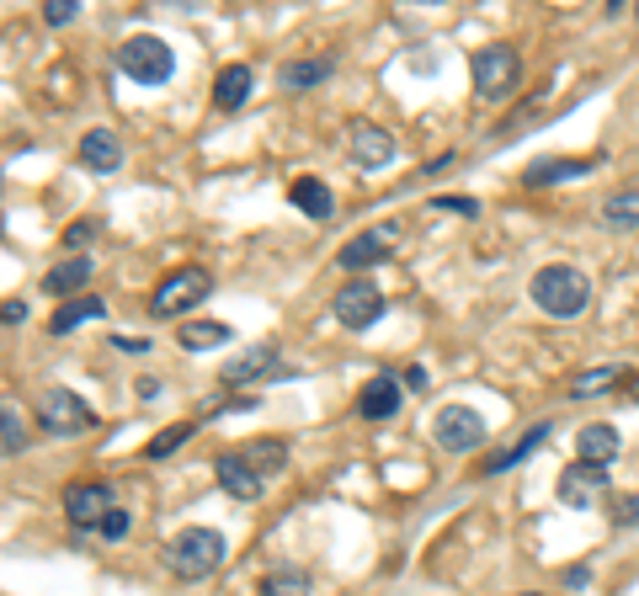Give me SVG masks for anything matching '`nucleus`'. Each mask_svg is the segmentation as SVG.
<instances>
[{
	"mask_svg": "<svg viewBox=\"0 0 639 596\" xmlns=\"http://www.w3.org/2000/svg\"><path fill=\"white\" fill-rule=\"evenodd\" d=\"M533 304L549 319H576L586 315V304H592V282H586L581 267H565V261L538 267L533 272Z\"/></svg>",
	"mask_w": 639,
	"mask_h": 596,
	"instance_id": "1",
	"label": "nucleus"
},
{
	"mask_svg": "<svg viewBox=\"0 0 639 596\" xmlns=\"http://www.w3.org/2000/svg\"><path fill=\"white\" fill-rule=\"evenodd\" d=\"M219 564H224V533H213V527H182L165 544V570L176 581H208Z\"/></svg>",
	"mask_w": 639,
	"mask_h": 596,
	"instance_id": "2",
	"label": "nucleus"
},
{
	"mask_svg": "<svg viewBox=\"0 0 639 596\" xmlns=\"http://www.w3.org/2000/svg\"><path fill=\"white\" fill-rule=\"evenodd\" d=\"M469 80H475L479 102H507V96L518 91V80H522L518 48H512V43H485V48H475V59H469Z\"/></svg>",
	"mask_w": 639,
	"mask_h": 596,
	"instance_id": "3",
	"label": "nucleus"
},
{
	"mask_svg": "<svg viewBox=\"0 0 639 596\" xmlns=\"http://www.w3.org/2000/svg\"><path fill=\"white\" fill-rule=\"evenodd\" d=\"M118 70L128 80H139V85H165L176 75V48L165 38H155V33H133L118 48Z\"/></svg>",
	"mask_w": 639,
	"mask_h": 596,
	"instance_id": "4",
	"label": "nucleus"
},
{
	"mask_svg": "<svg viewBox=\"0 0 639 596\" xmlns=\"http://www.w3.org/2000/svg\"><path fill=\"white\" fill-rule=\"evenodd\" d=\"M208 293H213V278H208L202 267H182V272H171V278L150 293V315L155 319H182L193 304H202Z\"/></svg>",
	"mask_w": 639,
	"mask_h": 596,
	"instance_id": "5",
	"label": "nucleus"
},
{
	"mask_svg": "<svg viewBox=\"0 0 639 596\" xmlns=\"http://www.w3.org/2000/svg\"><path fill=\"white\" fill-rule=\"evenodd\" d=\"M38 426L48 437H85V432L96 426V416H91V405H85L75 389H43Z\"/></svg>",
	"mask_w": 639,
	"mask_h": 596,
	"instance_id": "6",
	"label": "nucleus"
},
{
	"mask_svg": "<svg viewBox=\"0 0 639 596\" xmlns=\"http://www.w3.org/2000/svg\"><path fill=\"white\" fill-rule=\"evenodd\" d=\"M384 293L373 288L368 278H352V282H341L336 288V299H330V315H336V325L341 330H368V325H379L384 319Z\"/></svg>",
	"mask_w": 639,
	"mask_h": 596,
	"instance_id": "7",
	"label": "nucleus"
},
{
	"mask_svg": "<svg viewBox=\"0 0 639 596\" xmlns=\"http://www.w3.org/2000/svg\"><path fill=\"white\" fill-rule=\"evenodd\" d=\"M432 437H438L442 453H475L479 442L490 437V426L469 405H442L438 416H432Z\"/></svg>",
	"mask_w": 639,
	"mask_h": 596,
	"instance_id": "8",
	"label": "nucleus"
},
{
	"mask_svg": "<svg viewBox=\"0 0 639 596\" xmlns=\"http://www.w3.org/2000/svg\"><path fill=\"white\" fill-rule=\"evenodd\" d=\"M399 224H373V230H362L358 239H347L341 250H336V267L341 272H352V278H362L368 267H379V261H390L395 256V245H399Z\"/></svg>",
	"mask_w": 639,
	"mask_h": 596,
	"instance_id": "9",
	"label": "nucleus"
},
{
	"mask_svg": "<svg viewBox=\"0 0 639 596\" xmlns=\"http://www.w3.org/2000/svg\"><path fill=\"white\" fill-rule=\"evenodd\" d=\"M559 501L565 506H576V512H586V506H597V495L607 490V475H602V464H570L565 475H559Z\"/></svg>",
	"mask_w": 639,
	"mask_h": 596,
	"instance_id": "10",
	"label": "nucleus"
},
{
	"mask_svg": "<svg viewBox=\"0 0 639 596\" xmlns=\"http://www.w3.org/2000/svg\"><path fill=\"white\" fill-rule=\"evenodd\" d=\"M107 512H113V490L107 484H70L65 490V517L75 527H102Z\"/></svg>",
	"mask_w": 639,
	"mask_h": 596,
	"instance_id": "11",
	"label": "nucleus"
},
{
	"mask_svg": "<svg viewBox=\"0 0 639 596\" xmlns=\"http://www.w3.org/2000/svg\"><path fill=\"white\" fill-rule=\"evenodd\" d=\"M347 150H352V160H358L362 171H379V165H390V160H395V133H384L379 122H352Z\"/></svg>",
	"mask_w": 639,
	"mask_h": 596,
	"instance_id": "12",
	"label": "nucleus"
},
{
	"mask_svg": "<svg viewBox=\"0 0 639 596\" xmlns=\"http://www.w3.org/2000/svg\"><path fill=\"white\" fill-rule=\"evenodd\" d=\"M278 373V347H245V352H235V358L224 362V384L230 389H245V384H256V378H272Z\"/></svg>",
	"mask_w": 639,
	"mask_h": 596,
	"instance_id": "13",
	"label": "nucleus"
},
{
	"mask_svg": "<svg viewBox=\"0 0 639 596\" xmlns=\"http://www.w3.org/2000/svg\"><path fill=\"white\" fill-rule=\"evenodd\" d=\"M213 475H219V490H224V495H235V501H262V484H267V479L256 475L240 453H219V458H213Z\"/></svg>",
	"mask_w": 639,
	"mask_h": 596,
	"instance_id": "14",
	"label": "nucleus"
},
{
	"mask_svg": "<svg viewBox=\"0 0 639 596\" xmlns=\"http://www.w3.org/2000/svg\"><path fill=\"white\" fill-rule=\"evenodd\" d=\"M80 165L96 171V176H113L123 165V139L113 128H85L80 133Z\"/></svg>",
	"mask_w": 639,
	"mask_h": 596,
	"instance_id": "15",
	"label": "nucleus"
},
{
	"mask_svg": "<svg viewBox=\"0 0 639 596\" xmlns=\"http://www.w3.org/2000/svg\"><path fill=\"white\" fill-rule=\"evenodd\" d=\"M251 85H256L251 65H224L219 80H213V107H219V113H240V107L251 102Z\"/></svg>",
	"mask_w": 639,
	"mask_h": 596,
	"instance_id": "16",
	"label": "nucleus"
},
{
	"mask_svg": "<svg viewBox=\"0 0 639 596\" xmlns=\"http://www.w3.org/2000/svg\"><path fill=\"white\" fill-rule=\"evenodd\" d=\"M399 410V384L390 378V373H379V378H368L358 395V416L362 421H390Z\"/></svg>",
	"mask_w": 639,
	"mask_h": 596,
	"instance_id": "17",
	"label": "nucleus"
},
{
	"mask_svg": "<svg viewBox=\"0 0 639 596\" xmlns=\"http://www.w3.org/2000/svg\"><path fill=\"white\" fill-rule=\"evenodd\" d=\"M230 341H235V330L219 325V319H187L176 330V347L182 352H213V347H230Z\"/></svg>",
	"mask_w": 639,
	"mask_h": 596,
	"instance_id": "18",
	"label": "nucleus"
},
{
	"mask_svg": "<svg viewBox=\"0 0 639 596\" xmlns=\"http://www.w3.org/2000/svg\"><path fill=\"white\" fill-rule=\"evenodd\" d=\"M288 202H293L304 219H330V213H336V198H330V187H325L320 176H299V182L288 187Z\"/></svg>",
	"mask_w": 639,
	"mask_h": 596,
	"instance_id": "19",
	"label": "nucleus"
},
{
	"mask_svg": "<svg viewBox=\"0 0 639 596\" xmlns=\"http://www.w3.org/2000/svg\"><path fill=\"white\" fill-rule=\"evenodd\" d=\"M618 447H624V437H618L607 421H592V426H581V432H576V453H581V464H607V458H618Z\"/></svg>",
	"mask_w": 639,
	"mask_h": 596,
	"instance_id": "20",
	"label": "nucleus"
},
{
	"mask_svg": "<svg viewBox=\"0 0 639 596\" xmlns=\"http://www.w3.org/2000/svg\"><path fill=\"white\" fill-rule=\"evenodd\" d=\"M597 160H565V155H549V160H533L527 171H522V182L527 187H555V182H565V176H586Z\"/></svg>",
	"mask_w": 639,
	"mask_h": 596,
	"instance_id": "21",
	"label": "nucleus"
},
{
	"mask_svg": "<svg viewBox=\"0 0 639 596\" xmlns=\"http://www.w3.org/2000/svg\"><path fill=\"white\" fill-rule=\"evenodd\" d=\"M602 224H607V230H639V176L624 182L613 198L602 202Z\"/></svg>",
	"mask_w": 639,
	"mask_h": 596,
	"instance_id": "22",
	"label": "nucleus"
},
{
	"mask_svg": "<svg viewBox=\"0 0 639 596\" xmlns=\"http://www.w3.org/2000/svg\"><path fill=\"white\" fill-rule=\"evenodd\" d=\"M91 319H107V304H102V299H70V304H59V309H54L48 330H54V336H70V330L91 325Z\"/></svg>",
	"mask_w": 639,
	"mask_h": 596,
	"instance_id": "23",
	"label": "nucleus"
},
{
	"mask_svg": "<svg viewBox=\"0 0 639 596\" xmlns=\"http://www.w3.org/2000/svg\"><path fill=\"white\" fill-rule=\"evenodd\" d=\"M549 432H555V426H549V421H538V426H533V432H527V437H522L518 447H507V453H496V458H490V464H485L479 475H507V469H512V464H522L527 453H538V447L549 442Z\"/></svg>",
	"mask_w": 639,
	"mask_h": 596,
	"instance_id": "24",
	"label": "nucleus"
},
{
	"mask_svg": "<svg viewBox=\"0 0 639 596\" xmlns=\"http://www.w3.org/2000/svg\"><path fill=\"white\" fill-rule=\"evenodd\" d=\"M91 272H96V261H91V256H70V261H59V267L43 278V288H48V293H75V288L91 282Z\"/></svg>",
	"mask_w": 639,
	"mask_h": 596,
	"instance_id": "25",
	"label": "nucleus"
},
{
	"mask_svg": "<svg viewBox=\"0 0 639 596\" xmlns=\"http://www.w3.org/2000/svg\"><path fill=\"white\" fill-rule=\"evenodd\" d=\"M330 59H293V65H282L278 80H282V91H310V85H320V80H330Z\"/></svg>",
	"mask_w": 639,
	"mask_h": 596,
	"instance_id": "26",
	"label": "nucleus"
},
{
	"mask_svg": "<svg viewBox=\"0 0 639 596\" xmlns=\"http://www.w3.org/2000/svg\"><path fill=\"white\" fill-rule=\"evenodd\" d=\"M240 458H245V464H251L256 475L267 479V475H278L282 464H288V442H278V437H262V442H251V447H245Z\"/></svg>",
	"mask_w": 639,
	"mask_h": 596,
	"instance_id": "27",
	"label": "nucleus"
},
{
	"mask_svg": "<svg viewBox=\"0 0 639 596\" xmlns=\"http://www.w3.org/2000/svg\"><path fill=\"white\" fill-rule=\"evenodd\" d=\"M618 378H624V373H618L613 362H602V367H586V373H576V378H570V399H597V395H607Z\"/></svg>",
	"mask_w": 639,
	"mask_h": 596,
	"instance_id": "28",
	"label": "nucleus"
},
{
	"mask_svg": "<svg viewBox=\"0 0 639 596\" xmlns=\"http://www.w3.org/2000/svg\"><path fill=\"white\" fill-rule=\"evenodd\" d=\"M0 432H5V437H0V447H5V458H16V453L27 447V421H22V410H16L11 399L0 405Z\"/></svg>",
	"mask_w": 639,
	"mask_h": 596,
	"instance_id": "29",
	"label": "nucleus"
},
{
	"mask_svg": "<svg viewBox=\"0 0 639 596\" xmlns=\"http://www.w3.org/2000/svg\"><path fill=\"white\" fill-rule=\"evenodd\" d=\"M193 432H198L193 421H171V426H165V432H160V437L150 442V447H144V458H150V464H160V458H171V453H176L182 442L193 437Z\"/></svg>",
	"mask_w": 639,
	"mask_h": 596,
	"instance_id": "30",
	"label": "nucleus"
},
{
	"mask_svg": "<svg viewBox=\"0 0 639 596\" xmlns=\"http://www.w3.org/2000/svg\"><path fill=\"white\" fill-rule=\"evenodd\" d=\"M267 596H310V575L304 570H278V575H267Z\"/></svg>",
	"mask_w": 639,
	"mask_h": 596,
	"instance_id": "31",
	"label": "nucleus"
},
{
	"mask_svg": "<svg viewBox=\"0 0 639 596\" xmlns=\"http://www.w3.org/2000/svg\"><path fill=\"white\" fill-rule=\"evenodd\" d=\"M75 16H80V0H48V5H43V22H48V27H70Z\"/></svg>",
	"mask_w": 639,
	"mask_h": 596,
	"instance_id": "32",
	"label": "nucleus"
},
{
	"mask_svg": "<svg viewBox=\"0 0 639 596\" xmlns=\"http://www.w3.org/2000/svg\"><path fill=\"white\" fill-rule=\"evenodd\" d=\"M128 527H133V522H128V512H118V506H113V512L102 517V527H96V533H102L107 544H118V538H128Z\"/></svg>",
	"mask_w": 639,
	"mask_h": 596,
	"instance_id": "33",
	"label": "nucleus"
},
{
	"mask_svg": "<svg viewBox=\"0 0 639 596\" xmlns=\"http://www.w3.org/2000/svg\"><path fill=\"white\" fill-rule=\"evenodd\" d=\"M96 230H102L96 219H80V224H70V230H65V245H70V250H80V245H91V239H96Z\"/></svg>",
	"mask_w": 639,
	"mask_h": 596,
	"instance_id": "34",
	"label": "nucleus"
},
{
	"mask_svg": "<svg viewBox=\"0 0 639 596\" xmlns=\"http://www.w3.org/2000/svg\"><path fill=\"white\" fill-rule=\"evenodd\" d=\"M613 522H618V527H635L639 522V495H618V501H613Z\"/></svg>",
	"mask_w": 639,
	"mask_h": 596,
	"instance_id": "35",
	"label": "nucleus"
},
{
	"mask_svg": "<svg viewBox=\"0 0 639 596\" xmlns=\"http://www.w3.org/2000/svg\"><path fill=\"white\" fill-rule=\"evenodd\" d=\"M432 208H442V213H464V219H475L479 213L475 198H432Z\"/></svg>",
	"mask_w": 639,
	"mask_h": 596,
	"instance_id": "36",
	"label": "nucleus"
},
{
	"mask_svg": "<svg viewBox=\"0 0 639 596\" xmlns=\"http://www.w3.org/2000/svg\"><path fill=\"white\" fill-rule=\"evenodd\" d=\"M113 347H118V352H128V358H144L155 341H144V336H113Z\"/></svg>",
	"mask_w": 639,
	"mask_h": 596,
	"instance_id": "37",
	"label": "nucleus"
},
{
	"mask_svg": "<svg viewBox=\"0 0 639 596\" xmlns=\"http://www.w3.org/2000/svg\"><path fill=\"white\" fill-rule=\"evenodd\" d=\"M160 389H165V384H160V378H150V373H144V378H133V395L144 399V405H155Z\"/></svg>",
	"mask_w": 639,
	"mask_h": 596,
	"instance_id": "38",
	"label": "nucleus"
},
{
	"mask_svg": "<svg viewBox=\"0 0 639 596\" xmlns=\"http://www.w3.org/2000/svg\"><path fill=\"white\" fill-rule=\"evenodd\" d=\"M0 319H5V325H22V319H27V304H16V299H5V309H0Z\"/></svg>",
	"mask_w": 639,
	"mask_h": 596,
	"instance_id": "39",
	"label": "nucleus"
},
{
	"mask_svg": "<svg viewBox=\"0 0 639 596\" xmlns=\"http://www.w3.org/2000/svg\"><path fill=\"white\" fill-rule=\"evenodd\" d=\"M586 581H592V570H581V564H576V570H565V586H570V592H581Z\"/></svg>",
	"mask_w": 639,
	"mask_h": 596,
	"instance_id": "40",
	"label": "nucleus"
},
{
	"mask_svg": "<svg viewBox=\"0 0 639 596\" xmlns=\"http://www.w3.org/2000/svg\"><path fill=\"white\" fill-rule=\"evenodd\" d=\"M405 384H410V389L421 395V389H427V367H410V373H405Z\"/></svg>",
	"mask_w": 639,
	"mask_h": 596,
	"instance_id": "41",
	"label": "nucleus"
},
{
	"mask_svg": "<svg viewBox=\"0 0 639 596\" xmlns=\"http://www.w3.org/2000/svg\"><path fill=\"white\" fill-rule=\"evenodd\" d=\"M629 395H635V399H639V373H635V378H629Z\"/></svg>",
	"mask_w": 639,
	"mask_h": 596,
	"instance_id": "42",
	"label": "nucleus"
},
{
	"mask_svg": "<svg viewBox=\"0 0 639 596\" xmlns=\"http://www.w3.org/2000/svg\"><path fill=\"white\" fill-rule=\"evenodd\" d=\"M518 596H538V592H518Z\"/></svg>",
	"mask_w": 639,
	"mask_h": 596,
	"instance_id": "43",
	"label": "nucleus"
},
{
	"mask_svg": "<svg viewBox=\"0 0 639 596\" xmlns=\"http://www.w3.org/2000/svg\"><path fill=\"white\" fill-rule=\"evenodd\" d=\"M635 16H639V11H635Z\"/></svg>",
	"mask_w": 639,
	"mask_h": 596,
	"instance_id": "44",
	"label": "nucleus"
}]
</instances>
